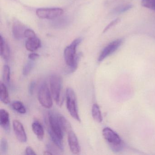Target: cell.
<instances>
[{
  "mask_svg": "<svg viewBox=\"0 0 155 155\" xmlns=\"http://www.w3.org/2000/svg\"><path fill=\"white\" fill-rule=\"evenodd\" d=\"M50 87L52 98L56 103L61 107L63 101V97L61 95L62 80L59 75L54 74L50 78Z\"/></svg>",
  "mask_w": 155,
  "mask_h": 155,
  "instance_id": "1",
  "label": "cell"
},
{
  "mask_svg": "<svg viewBox=\"0 0 155 155\" xmlns=\"http://www.w3.org/2000/svg\"><path fill=\"white\" fill-rule=\"evenodd\" d=\"M102 134L112 150L118 152L122 150L123 147L122 140L115 131L110 128L106 127L102 130Z\"/></svg>",
  "mask_w": 155,
  "mask_h": 155,
  "instance_id": "2",
  "label": "cell"
},
{
  "mask_svg": "<svg viewBox=\"0 0 155 155\" xmlns=\"http://www.w3.org/2000/svg\"><path fill=\"white\" fill-rule=\"evenodd\" d=\"M66 97L68 111L74 119L80 122V118L78 112L77 107V97L73 90L71 88H68L66 90Z\"/></svg>",
  "mask_w": 155,
  "mask_h": 155,
  "instance_id": "3",
  "label": "cell"
},
{
  "mask_svg": "<svg viewBox=\"0 0 155 155\" xmlns=\"http://www.w3.org/2000/svg\"><path fill=\"white\" fill-rule=\"evenodd\" d=\"M81 41V39L80 38L76 39L65 48L64 51V59L68 67H71L74 64L77 57L76 50Z\"/></svg>",
  "mask_w": 155,
  "mask_h": 155,
  "instance_id": "4",
  "label": "cell"
},
{
  "mask_svg": "<svg viewBox=\"0 0 155 155\" xmlns=\"http://www.w3.org/2000/svg\"><path fill=\"white\" fill-rule=\"evenodd\" d=\"M52 97L47 84L43 83L40 87L38 92V99L40 103L46 108H50L53 105Z\"/></svg>",
  "mask_w": 155,
  "mask_h": 155,
  "instance_id": "5",
  "label": "cell"
},
{
  "mask_svg": "<svg viewBox=\"0 0 155 155\" xmlns=\"http://www.w3.org/2000/svg\"><path fill=\"white\" fill-rule=\"evenodd\" d=\"M64 11L60 8H41L36 11V15L40 18L54 19L61 16Z\"/></svg>",
  "mask_w": 155,
  "mask_h": 155,
  "instance_id": "6",
  "label": "cell"
},
{
  "mask_svg": "<svg viewBox=\"0 0 155 155\" xmlns=\"http://www.w3.org/2000/svg\"><path fill=\"white\" fill-rule=\"evenodd\" d=\"M123 42L122 39H118L116 40L113 41L107 45L101 51L99 57L98 61L99 62L102 61L106 59L107 57L113 54L122 45Z\"/></svg>",
  "mask_w": 155,
  "mask_h": 155,
  "instance_id": "7",
  "label": "cell"
},
{
  "mask_svg": "<svg viewBox=\"0 0 155 155\" xmlns=\"http://www.w3.org/2000/svg\"><path fill=\"white\" fill-rule=\"evenodd\" d=\"M48 121L51 129L59 137L63 139V131L58 120L57 113L50 112L48 114Z\"/></svg>",
  "mask_w": 155,
  "mask_h": 155,
  "instance_id": "8",
  "label": "cell"
},
{
  "mask_svg": "<svg viewBox=\"0 0 155 155\" xmlns=\"http://www.w3.org/2000/svg\"><path fill=\"white\" fill-rule=\"evenodd\" d=\"M13 128L18 140L22 143L26 142L27 136L23 125L18 120H14L13 121Z\"/></svg>",
  "mask_w": 155,
  "mask_h": 155,
  "instance_id": "9",
  "label": "cell"
},
{
  "mask_svg": "<svg viewBox=\"0 0 155 155\" xmlns=\"http://www.w3.org/2000/svg\"><path fill=\"white\" fill-rule=\"evenodd\" d=\"M68 142L71 152L74 154H78L80 152V147L78 137L72 130L68 133Z\"/></svg>",
  "mask_w": 155,
  "mask_h": 155,
  "instance_id": "10",
  "label": "cell"
},
{
  "mask_svg": "<svg viewBox=\"0 0 155 155\" xmlns=\"http://www.w3.org/2000/svg\"><path fill=\"white\" fill-rule=\"evenodd\" d=\"M0 123L4 131L7 133H9L10 131L9 114L6 110L3 109L0 110Z\"/></svg>",
  "mask_w": 155,
  "mask_h": 155,
  "instance_id": "11",
  "label": "cell"
},
{
  "mask_svg": "<svg viewBox=\"0 0 155 155\" xmlns=\"http://www.w3.org/2000/svg\"><path fill=\"white\" fill-rule=\"evenodd\" d=\"M26 29L25 26L20 21H17L13 22L12 32L14 38L17 39H21L24 37V32Z\"/></svg>",
  "mask_w": 155,
  "mask_h": 155,
  "instance_id": "12",
  "label": "cell"
},
{
  "mask_svg": "<svg viewBox=\"0 0 155 155\" xmlns=\"http://www.w3.org/2000/svg\"><path fill=\"white\" fill-rule=\"evenodd\" d=\"M41 46V42L40 40L37 37L28 39L25 45L26 49L31 52L36 51L40 48Z\"/></svg>",
  "mask_w": 155,
  "mask_h": 155,
  "instance_id": "13",
  "label": "cell"
},
{
  "mask_svg": "<svg viewBox=\"0 0 155 155\" xmlns=\"http://www.w3.org/2000/svg\"><path fill=\"white\" fill-rule=\"evenodd\" d=\"M0 47H1V56L2 58L6 61L9 59L10 56V50L9 47L5 41L4 38L1 36L0 37Z\"/></svg>",
  "mask_w": 155,
  "mask_h": 155,
  "instance_id": "14",
  "label": "cell"
},
{
  "mask_svg": "<svg viewBox=\"0 0 155 155\" xmlns=\"http://www.w3.org/2000/svg\"><path fill=\"white\" fill-rule=\"evenodd\" d=\"M32 129L38 138L39 140H42L44 137V130L40 122L38 120L34 121L32 124Z\"/></svg>",
  "mask_w": 155,
  "mask_h": 155,
  "instance_id": "15",
  "label": "cell"
},
{
  "mask_svg": "<svg viewBox=\"0 0 155 155\" xmlns=\"http://www.w3.org/2000/svg\"><path fill=\"white\" fill-rule=\"evenodd\" d=\"M57 116L59 123L63 131L68 133L72 130V128L70 123L63 115L57 113Z\"/></svg>",
  "mask_w": 155,
  "mask_h": 155,
  "instance_id": "16",
  "label": "cell"
},
{
  "mask_svg": "<svg viewBox=\"0 0 155 155\" xmlns=\"http://www.w3.org/2000/svg\"><path fill=\"white\" fill-rule=\"evenodd\" d=\"M0 100L4 104H8L9 103L8 91L7 86L2 82H1L0 83Z\"/></svg>",
  "mask_w": 155,
  "mask_h": 155,
  "instance_id": "17",
  "label": "cell"
},
{
  "mask_svg": "<svg viewBox=\"0 0 155 155\" xmlns=\"http://www.w3.org/2000/svg\"><path fill=\"white\" fill-rule=\"evenodd\" d=\"M48 132L49 135L53 143L56 145V147L61 151H63L64 150V146H63L62 139L59 137L55 133L52 131L50 127L48 128Z\"/></svg>",
  "mask_w": 155,
  "mask_h": 155,
  "instance_id": "18",
  "label": "cell"
},
{
  "mask_svg": "<svg viewBox=\"0 0 155 155\" xmlns=\"http://www.w3.org/2000/svg\"><path fill=\"white\" fill-rule=\"evenodd\" d=\"M91 113L93 119L98 122L102 121V117L99 107L97 104H94L92 106Z\"/></svg>",
  "mask_w": 155,
  "mask_h": 155,
  "instance_id": "19",
  "label": "cell"
},
{
  "mask_svg": "<svg viewBox=\"0 0 155 155\" xmlns=\"http://www.w3.org/2000/svg\"><path fill=\"white\" fill-rule=\"evenodd\" d=\"M12 107L14 110L20 114H25L27 111L24 104L20 101H14L12 104Z\"/></svg>",
  "mask_w": 155,
  "mask_h": 155,
  "instance_id": "20",
  "label": "cell"
},
{
  "mask_svg": "<svg viewBox=\"0 0 155 155\" xmlns=\"http://www.w3.org/2000/svg\"><path fill=\"white\" fill-rule=\"evenodd\" d=\"M10 68L8 65H5L3 67L2 71V77L3 81L6 84H9L10 82Z\"/></svg>",
  "mask_w": 155,
  "mask_h": 155,
  "instance_id": "21",
  "label": "cell"
},
{
  "mask_svg": "<svg viewBox=\"0 0 155 155\" xmlns=\"http://www.w3.org/2000/svg\"><path fill=\"white\" fill-rule=\"evenodd\" d=\"M133 6L130 4L120 6L114 9L113 12L115 14H119L124 13L132 8Z\"/></svg>",
  "mask_w": 155,
  "mask_h": 155,
  "instance_id": "22",
  "label": "cell"
},
{
  "mask_svg": "<svg viewBox=\"0 0 155 155\" xmlns=\"http://www.w3.org/2000/svg\"><path fill=\"white\" fill-rule=\"evenodd\" d=\"M81 53H79V54L77 55L74 64L71 67H68V69L66 70V72L68 74H71V73H73L77 70L78 65L79 62V61L80 60L81 58Z\"/></svg>",
  "mask_w": 155,
  "mask_h": 155,
  "instance_id": "23",
  "label": "cell"
},
{
  "mask_svg": "<svg viewBox=\"0 0 155 155\" xmlns=\"http://www.w3.org/2000/svg\"><path fill=\"white\" fill-rule=\"evenodd\" d=\"M35 66V62L34 61L30 60L28 61L23 69V74L24 76H27L30 73L32 69Z\"/></svg>",
  "mask_w": 155,
  "mask_h": 155,
  "instance_id": "24",
  "label": "cell"
},
{
  "mask_svg": "<svg viewBox=\"0 0 155 155\" xmlns=\"http://www.w3.org/2000/svg\"><path fill=\"white\" fill-rule=\"evenodd\" d=\"M142 7L155 11V0H142Z\"/></svg>",
  "mask_w": 155,
  "mask_h": 155,
  "instance_id": "25",
  "label": "cell"
},
{
  "mask_svg": "<svg viewBox=\"0 0 155 155\" xmlns=\"http://www.w3.org/2000/svg\"><path fill=\"white\" fill-rule=\"evenodd\" d=\"M8 145L7 139L5 138L2 139L0 144V151L2 155H6L8 151Z\"/></svg>",
  "mask_w": 155,
  "mask_h": 155,
  "instance_id": "26",
  "label": "cell"
},
{
  "mask_svg": "<svg viewBox=\"0 0 155 155\" xmlns=\"http://www.w3.org/2000/svg\"><path fill=\"white\" fill-rule=\"evenodd\" d=\"M120 19L119 18H116V19L114 20L111 21V22L104 29V30H103V33H105V32L108 31L112 27H114V26L117 25V24H118V23L120 22Z\"/></svg>",
  "mask_w": 155,
  "mask_h": 155,
  "instance_id": "27",
  "label": "cell"
},
{
  "mask_svg": "<svg viewBox=\"0 0 155 155\" xmlns=\"http://www.w3.org/2000/svg\"><path fill=\"white\" fill-rule=\"evenodd\" d=\"M24 37L28 39L31 38L36 37V35L32 30L27 29L24 32Z\"/></svg>",
  "mask_w": 155,
  "mask_h": 155,
  "instance_id": "28",
  "label": "cell"
},
{
  "mask_svg": "<svg viewBox=\"0 0 155 155\" xmlns=\"http://www.w3.org/2000/svg\"><path fill=\"white\" fill-rule=\"evenodd\" d=\"M35 86H36V82L35 81H33L31 82L28 87V92L30 95H33L34 89H35Z\"/></svg>",
  "mask_w": 155,
  "mask_h": 155,
  "instance_id": "29",
  "label": "cell"
},
{
  "mask_svg": "<svg viewBox=\"0 0 155 155\" xmlns=\"http://www.w3.org/2000/svg\"><path fill=\"white\" fill-rule=\"evenodd\" d=\"M25 154L27 155H36V153L31 147H28L25 150Z\"/></svg>",
  "mask_w": 155,
  "mask_h": 155,
  "instance_id": "30",
  "label": "cell"
},
{
  "mask_svg": "<svg viewBox=\"0 0 155 155\" xmlns=\"http://www.w3.org/2000/svg\"><path fill=\"white\" fill-rule=\"evenodd\" d=\"M39 57V55L36 53H31L29 55L28 58L30 60L34 61H35Z\"/></svg>",
  "mask_w": 155,
  "mask_h": 155,
  "instance_id": "31",
  "label": "cell"
},
{
  "mask_svg": "<svg viewBox=\"0 0 155 155\" xmlns=\"http://www.w3.org/2000/svg\"><path fill=\"white\" fill-rule=\"evenodd\" d=\"M44 154H45V155H52V153H51V152H50V151H49V150H48V151H45V152H44Z\"/></svg>",
  "mask_w": 155,
  "mask_h": 155,
  "instance_id": "32",
  "label": "cell"
}]
</instances>
